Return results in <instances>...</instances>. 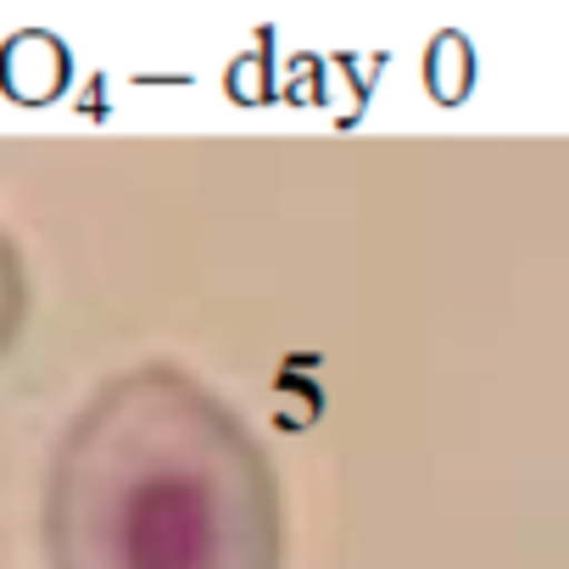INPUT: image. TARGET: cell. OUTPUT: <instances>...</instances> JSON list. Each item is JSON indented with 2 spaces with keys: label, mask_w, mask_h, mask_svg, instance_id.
<instances>
[{
  "label": "cell",
  "mask_w": 569,
  "mask_h": 569,
  "mask_svg": "<svg viewBox=\"0 0 569 569\" xmlns=\"http://www.w3.org/2000/svg\"><path fill=\"white\" fill-rule=\"evenodd\" d=\"M46 569H284V486L190 369L101 380L46 469Z\"/></svg>",
  "instance_id": "cell-1"
},
{
  "label": "cell",
  "mask_w": 569,
  "mask_h": 569,
  "mask_svg": "<svg viewBox=\"0 0 569 569\" xmlns=\"http://www.w3.org/2000/svg\"><path fill=\"white\" fill-rule=\"evenodd\" d=\"M34 313V284H29V262L18 251V240L0 229V363H7L29 330Z\"/></svg>",
  "instance_id": "cell-2"
}]
</instances>
